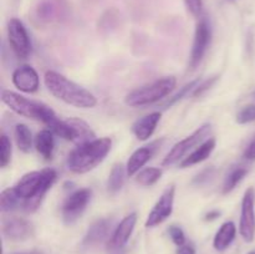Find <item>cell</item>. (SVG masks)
Masks as SVG:
<instances>
[{
  "label": "cell",
  "mask_w": 255,
  "mask_h": 254,
  "mask_svg": "<svg viewBox=\"0 0 255 254\" xmlns=\"http://www.w3.org/2000/svg\"><path fill=\"white\" fill-rule=\"evenodd\" d=\"M57 178V173L52 168L42 171H32L24 174L14 186L17 197L21 199V208L26 213L37 211L45 194L49 192Z\"/></svg>",
  "instance_id": "6da1fadb"
},
{
  "label": "cell",
  "mask_w": 255,
  "mask_h": 254,
  "mask_svg": "<svg viewBox=\"0 0 255 254\" xmlns=\"http://www.w3.org/2000/svg\"><path fill=\"white\" fill-rule=\"evenodd\" d=\"M44 84L52 96L76 109H94L99 104L97 97L91 91L71 81L60 72L52 70L45 72Z\"/></svg>",
  "instance_id": "7a4b0ae2"
},
{
  "label": "cell",
  "mask_w": 255,
  "mask_h": 254,
  "mask_svg": "<svg viewBox=\"0 0 255 254\" xmlns=\"http://www.w3.org/2000/svg\"><path fill=\"white\" fill-rule=\"evenodd\" d=\"M112 141L110 137L96 138L87 143L80 144L67 156V168L76 174L87 173L102 163L111 151Z\"/></svg>",
  "instance_id": "3957f363"
},
{
  "label": "cell",
  "mask_w": 255,
  "mask_h": 254,
  "mask_svg": "<svg viewBox=\"0 0 255 254\" xmlns=\"http://www.w3.org/2000/svg\"><path fill=\"white\" fill-rule=\"evenodd\" d=\"M1 102L6 105L15 114L26 117V119L34 120V121L41 122L46 127H49L57 119L54 110L47 105L40 101L26 99L17 92L10 91V90H2Z\"/></svg>",
  "instance_id": "277c9868"
},
{
  "label": "cell",
  "mask_w": 255,
  "mask_h": 254,
  "mask_svg": "<svg viewBox=\"0 0 255 254\" xmlns=\"http://www.w3.org/2000/svg\"><path fill=\"white\" fill-rule=\"evenodd\" d=\"M177 80L173 76H167L156 80L152 84L134 89L125 97V104L129 107H143L156 104L168 96L176 87Z\"/></svg>",
  "instance_id": "5b68a950"
},
{
  "label": "cell",
  "mask_w": 255,
  "mask_h": 254,
  "mask_svg": "<svg viewBox=\"0 0 255 254\" xmlns=\"http://www.w3.org/2000/svg\"><path fill=\"white\" fill-rule=\"evenodd\" d=\"M211 124L202 125V126L199 127L198 129H196L193 133L187 136L186 138L181 139L179 142H177V143L172 147L171 151L167 153V156L163 158L162 166L169 167L176 164L177 162L183 161L184 156H186L191 149H193L197 144H201L206 141L209 132H211Z\"/></svg>",
  "instance_id": "8992f818"
},
{
  "label": "cell",
  "mask_w": 255,
  "mask_h": 254,
  "mask_svg": "<svg viewBox=\"0 0 255 254\" xmlns=\"http://www.w3.org/2000/svg\"><path fill=\"white\" fill-rule=\"evenodd\" d=\"M7 40L14 54L19 59L25 60L31 54V41L25 25L16 17L7 22Z\"/></svg>",
  "instance_id": "52a82bcc"
},
{
  "label": "cell",
  "mask_w": 255,
  "mask_h": 254,
  "mask_svg": "<svg viewBox=\"0 0 255 254\" xmlns=\"http://www.w3.org/2000/svg\"><path fill=\"white\" fill-rule=\"evenodd\" d=\"M239 233L247 243L255 239V188L249 187L243 196L239 221Z\"/></svg>",
  "instance_id": "ba28073f"
},
{
  "label": "cell",
  "mask_w": 255,
  "mask_h": 254,
  "mask_svg": "<svg viewBox=\"0 0 255 254\" xmlns=\"http://www.w3.org/2000/svg\"><path fill=\"white\" fill-rule=\"evenodd\" d=\"M92 191L89 188H81L75 191L65 199L61 208L62 219L65 224H74L86 209L87 204L91 201Z\"/></svg>",
  "instance_id": "9c48e42d"
},
{
  "label": "cell",
  "mask_w": 255,
  "mask_h": 254,
  "mask_svg": "<svg viewBox=\"0 0 255 254\" xmlns=\"http://www.w3.org/2000/svg\"><path fill=\"white\" fill-rule=\"evenodd\" d=\"M174 197H176V187L174 186L168 187L162 193V196L159 197V199L156 202V204H154V207L149 212L148 217H147L146 223H144L147 228H153V227L159 226V224L163 223L166 219H168L172 216L174 206Z\"/></svg>",
  "instance_id": "30bf717a"
},
{
  "label": "cell",
  "mask_w": 255,
  "mask_h": 254,
  "mask_svg": "<svg viewBox=\"0 0 255 254\" xmlns=\"http://www.w3.org/2000/svg\"><path fill=\"white\" fill-rule=\"evenodd\" d=\"M211 37L212 32L208 22L206 20L199 21L196 26V31H194L193 46H192L191 59H189V67L192 70L196 69L203 60L209 42H211Z\"/></svg>",
  "instance_id": "8fae6325"
},
{
  "label": "cell",
  "mask_w": 255,
  "mask_h": 254,
  "mask_svg": "<svg viewBox=\"0 0 255 254\" xmlns=\"http://www.w3.org/2000/svg\"><path fill=\"white\" fill-rule=\"evenodd\" d=\"M2 236L12 242H22L34 236V227L20 217H10L2 221Z\"/></svg>",
  "instance_id": "7c38bea8"
},
{
  "label": "cell",
  "mask_w": 255,
  "mask_h": 254,
  "mask_svg": "<svg viewBox=\"0 0 255 254\" xmlns=\"http://www.w3.org/2000/svg\"><path fill=\"white\" fill-rule=\"evenodd\" d=\"M12 85L24 94H34L40 87V77L36 70L30 65L16 67L11 75Z\"/></svg>",
  "instance_id": "4fadbf2b"
},
{
  "label": "cell",
  "mask_w": 255,
  "mask_h": 254,
  "mask_svg": "<svg viewBox=\"0 0 255 254\" xmlns=\"http://www.w3.org/2000/svg\"><path fill=\"white\" fill-rule=\"evenodd\" d=\"M137 223V213H129L128 216L125 217L116 229L112 233L111 239L109 242V251H119L122 249L127 244V242L131 238L132 233L134 231V227Z\"/></svg>",
  "instance_id": "5bb4252c"
},
{
  "label": "cell",
  "mask_w": 255,
  "mask_h": 254,
  "mask_svg": "<svg viewBox=\"0 0 255 254\" xmlns=\"http://www.w3.org/2000/svg\"><path fill=\"white\" fill-rule=\"evenodd\" d=\"M161 141H154L152 143L147 144V146L141 147V148L136 149L133 153L131 154V157L128 158L126 163V171L127 176L132 177L136 176L141 169H143V167L146 166L147 162L153 157V154L156 153V151L158 149Z\"/></svg>",
  "instance_id": "9a60e30c"
},
{
  "label": "cell",
  "mask_w": 255,
  "mask_h": 254,
  "mask_svg": "<svg viewBox=\"0 0 255 254\" xmlns=\"http://www.w3.org/2000/svg\"><path fill=\"white\" fill-rule=\"evenodd\" d=\"M161 112L156 111L137 120L132 125V132L136 136V138L139 139V141L149 139V137H152V134L156 131L157 126H158L159 121H161Z\"/></svg>",
  "instance_id": "2e32d148"
},
{
  "label": "cell",
  "mask_w": 255,
  "mask_h": 254,
  "mask_svg": "<svg viewBox=\"0 0 255 254\" xmlns=\"http://www.w3.org/2000/svg\"><path fill=\"white\" fill-rule=\"evenodd\" d=\"M217 141L216 138H207L203 143L199 144L191 154H188L187 157H184L183 161L179 162V167L181 168H187V167L194 166V164H198L201 162L206 161L212 153H213L214 148H216Z\"/></svg>",
  "instance_id": "e0dca14e"
},
{
  "label": "cell",
  "mask_w": 255,
  "mask_h": 254,
  "mask_svg": "<svg viewBox=\"0 0 255 254\" xmlns=\"http://www.w3.org/2000/svg\"><path fill=\"white\" fill-rule=\"evenodd\" d=\"M111 229V221L109 219H99L90 226L86 236H85L84 244L85 247H94L104 242L107 238Z\"/></svg>",
  "instance_id": "ac0fdd59"
},
{
  "label": "cell",
  "mask_w": 255,
  "mask_h": 254,
  "mask_svg": "<svg viewBox=\"0 0 255 254\" xmlns=\"http://www.w3.org/2000/svg\"><path fill=\"white\" fill-rule=\"evenodd\" d=\"M34 146L36 148L37 153L46 161H50L54 156L55 149V139L54 133L49 128L41 129L37 132L34 138Z\"/></svg>",
  "instance_id": "d6986e66"
},
{
  "label": "cell",
  "mask_w": 255,
  "mask_h": 254,
  "mask_svg": "<svg viewBox=\"0 0 255 254\" xmlns=\"http://www.w3.org/2000/svg\"><path fill=\"white\" fill-rule=\"evenodd\" d=\"M237 236V227L233 222H226L221 226L213 239V247L216 251L224 252L232 246Z\"/></svg>",
  "instance_id": "ffe728a7"
},
{
  "label": "cell",
  "mask_w": 255,
  "mask_h": 254,
  "mask_svg": "<svg viewBox=\"0 0 255 254\" xmlns=\"http://www.w3.org/2000/svg\"><path fill=\"white\" fill-rule=\"evenodd\" d=\"M66 121L67 124L70 125V127L72 128V132H74V139H72V142L76 143L77 146L96 139V134H95V132L92 131L90 125L86 124L84 120L69 119L66 120Z\"/></svg>",
  "instance_id": "44dd1931"
},
{
  "label": "cell",
  "mask_w": 255,
  "mask_h": 254,
  "mask_svg": "<svg viewBox=\"0 0 255 254\" xmlns=\"http://www.w3.org/2000/svg\"><path fill=\"white\" fill-rule=\"evenodd\" d=\"M14 138L15 142H16L17 148L20 149L24 153H29L32 148V142H34V138H32L31 131H30L29 127L24 124H17L15 126L14 129Z\"/></svg>",
  "instance_id": "7402d4cb"
},
{
  "label": "cell",
  "mask_w": 255,
  "mask_h": 254,
  "mask_svg": "<svg viewBox=\"0 0 255 254\" xmlns=\"http://www.w3.org/2000/svg\"><path fill=\"white\" fill-rule=\"evenodd\" d=\"M127 171L126 167L121 163H117L112 167L111 172H110L109 181H107V189L111 193H116L122 188L125 183V177H126Z\"/></svg>",
  "instance_id": "603a6c76"
},
{
  "label": "cell",
  "mask_w": 255,
  "mask_h": 254,
  "mask_svg": "<svg viewBox=\"0 0 255 254\" xmlns=\"http://www.w3.org/2000/svg\"><path fill=\"white\" fill-rule=\"evenodd\" d=\"M162 169L157 167H147L136 174V182L143 187H151L161 179Z\"/></svg>",
  "instance_id": "cb8c5ba5"
},
{
  "label": "cell",
  "mask_w": 255,
  "mask_h": 254,
  "mask_svg": "<svg viewBox=\"0 0 255 254\" xmlns=\"http://www.w3.org/2000/svg\"><path fill=\"white\" fill-rule=\"evenodd\" d=\"M248 174V169L243 168V167H237V168H233L228 173V176L224 179L223 184V193L228 194L229 192L233 191L244 178Z\"/></svg>",
  "instance_id": "d4e9b609"
},
{
  "label": "cell",
  "mask_w": 255,
  "mask_h": 254,
  "mask_svg": "<svg viewBox=\"0 0 255 254\" xmlns=\"http://www.w3.org/2000/svg\"><path fill=\"white\" fill-rule=\"evenodd\" d=\"M21 207V199L17 197L14 187L4 189L0 194V208L2 212H10L16 207Z\"/></svg>",
  "instance_id": "484cf974"
},
{
  "label": "cell",
  "mask_w": 255,
  "mask_h": 254,
  "mask_svg": "<svg viewBox=\"0 0 255 254\" xmlns=\"http://www.w3.org/2000/svg\"><path fill=\"white\" fill-rule=\"evenodd\" d=\"M199 84H201V80L197 79V80H193V81H191V82H189V84L184 85V86L182 87V89L179 90V91L177 92V94L174 95L173 97H171V99L167 100V101L164 102V104H163L164 109H168L169 106H172V105L177 104V102H178V101L183 100L184 97L188 96L189 94H191V95L193 94V91H194V90H196V87L198 86Z\"/></svg>",
  "instance_id": "4316f807"
},
{
  "label": "cell",
  "mask_w": 255,
  "mask_h": 254,
  "mask_svg": "<svg viewBox=\"0 0 255 254\" xmlns=\"http://www.w3.org/2000/svg\"><path fill=\"white\" fill-rule=\"evenodd\" d=\"M37 19L42 21H50L57 15V5L52 0H45L36 10Z\"/></svg>",
  "instance_id": "83f0119b"
},
{
  "label": "cell",
  "mask_w": 255,
  "mask_h": 254,
  "mask_svg": "<svg viewBox=\"0 0 255 254\" xmlns=\"http://www.w3.org/2000/svg\"><path fill=\"white\" fill-rule=\"evenodd\" d=\"M12 147L10 138L6 134H1L0 137V167L5 168L11 161Z\"/></svg>",
  "instance_id": "f1b7e54d"
},
{
  "label": "cell",
  "mask_w": 255,
  "mask_h": 254,
  "mask_svg": "<svg viewBox=\"0 0 255 254\" xmlns=\"http://www.w3.org/2000/svg\"><path fill=\"white\" fill-rule=\"evenodd\" d=\"M255 121V105L251 104L244 106L237 115V124L247 125Z\"/></svg>",
  "instance_id": "f546056e"
},
{
  "label": "cell",
  "mask_w": 255,
  "mask_h": 254,
  "mask_svg": "<svg viewBox=\"0 0 255 254\" xmlns=\"http://www.w3.org/2000/svg\"><path fill=\"white\" fill-rule=\"evenodd\" d=\"M168 234L171 237L172 242L176 244L177 247H182L186 244V234H184L183 229L178 226H171L168 228Z\"/></svg>",
  "instance_id": "4dcf8cb0"
},
{
  "label": "cell",
  "mask_w": 255,
  "mask_h": 254,
  "mask_svg": "<svg viewBox=\"0 0 255 254\" xmlns=\"http://www.w3.org/2000/svg\"><path fill=\"white\" fill-rule=\"evenodd\" d=\"M183 1L184 4H186L188 11L191 12L193 16H201L202 11H203V1H202V0H183Z\"/></svg>",
  "instance_id": "1f68e13d"
},
{
  "label": "cell",
  "mask_w": 255,
  "mask_h": 254,
  "mask_svg": "<svg viewBox=\"0 0 255 254\" xmlns=\"http://www.w3.org/2000/svg\"><path fill=\"white\" fill-rule=\"evenodd\" d=\"M216 80H217V77H211V79L206 80V81H203L202 84H199L198 86L196 87V90L193 91L192 96H201L203 92H206L207 90L211 89V86L214 84V82H216Z\"/></svg>",
  "instance_id": "d6a6232c"
},
{
  "label": "cell",
  "mask_w": 255,
  "mask_h": 254,
  "mask_svg": "<svg viewBox=\"0 0 255 254\" xmlns=\"http://www.w3.org/2000/svg\"><path fill=\"white\" fill-rule=\"evenodd\" d=\"M213 173H214V168H213V167H211V168L204 169V171L202 172L201 174H198V176H197L196 178H194L193 182H194V183H197V184L204 183V182H207L209 178H211L212 176H213Z\"/></svg>",
  "instance_id": "836d02e7"
},
{
  "label": "cell",
  "mask_w": 255,
  "mask_h": 254,
  "mask_svg": "<svg viewBox=\"0 0 255 254\" xmlns=\"http://www.w3.org/2000/svg\"><path fill=\"white\" fill-rule=\"evenodd\" d=\"M244 157L249 161H254L255 159V138L249 143V146L244 151Z\"/></svg>",
  "instance_id": "e575fe53"
},
{
  "label": "cell",
  "mask_w": 255,
  "mask_h": 254,
  "mask_svg": "<svg viewBox=\"0 0 255 254\" xmlns=\"http://www.w3.org/2000/svg\"><path fill=\"white\" fill-rule=\"evenodd\" d=\"M177 254H196V249L192 244H184V246L178 247Z\"/></svg>",
  "instance_id": "d590c367"
},
{
  "label": "cell",
  "mask_w": 255,
  "mask_h": 254,
  "mask_svg": "<svg viewBox=\"0 0 255 254\" xmlns=\"http://www.w3.org/2000/svg\"><path fill=\"white\" fill-rule=\"evenodd\" d=\"M221 216V212L218 211H211L209 213L206 214V221H214V219H217L218 217Z\"/></svg>",
  "instance_id": "8d00e7d4"
},
{
  "label": "cell",
  "mask_w": 255,
  "mask_h": 254,
  "mask_svg": "<svg viewBox=\"0 0 255 254\" xmlns=\"http://www.w3.org/2000/svg\"><path fill=\"white\" fill-rule=\"evenodd\" d=\"M14 254H42L41 252L32 251V252H21V253H14Z\"/></svg>",
  "instance_id": "74e56055"
},
{
  "label": "cell",
  "mask_w": 255,
  "mask_h": 254,
  "mask_svg": "<svg viewBox=\"0 0 255 254\" xmlns=\"http://www.w3.org/2000/svg\"><path fill=\"white\" fill-rule=\"evenodd\" d=\"M248 254H255V251H252V252H249Z\"/></svg>",
  "instance_id": "f35d334b"
},
{
  "label": "cell",
  "mask_w": 255,
  "mask_h": 254,
  "mask_svg": "<svg viewBox=\"0 0 255 254\" xmlns=\"http://www.w3.org/2000/svg\"><path fill=\"white\" fill-rule=\"evenodd\" d=\"M254 95H255V92H254Z\"/></svg>",
  "instance_id": "ab89813d"
}]
</instances>
